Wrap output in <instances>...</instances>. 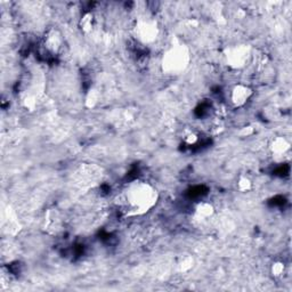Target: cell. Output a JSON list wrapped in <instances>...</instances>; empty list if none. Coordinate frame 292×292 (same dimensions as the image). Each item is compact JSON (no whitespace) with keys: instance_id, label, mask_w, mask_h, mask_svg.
Wrapping results in <instances>:
<instances>
[{"instance_id":"8fae6325","label":"cell","mask_w":292,"mask_h":292,"mask_svg":"<svg viewBox=\"0 0 292 292\" xmlns=\"http://www.w3.org/2000/svg\"><path fill=\"white\" fill-rule=\"evenodd\" d=\"M99 101V92L97 89H89L87 95H86V104L88 108H95Z\"/></svg>"},{"instance_id":"52a82bcc","label":"cell","mask_w":292,"mask_h":292,"mask_svg":"<svg viewBox=\"0 0 292 292\" xmlns=\"http://www.w3.org/2000/svg\"><path fill=\"white\" fill-rule=\"evenodd\" d=\"M290 147H291L290 142L283 136L275 137V138L270 140V152L276 157H282L284 154H287L290 151Z\"/></svg>"},{"instance_id":"9a60e30c","label":"cell","mask_w":292,"mask_h":292,"mask_svg":"<svg viewBox=\"0 0 292 292\" xmlns=\"http://www.w3.org/2000/svg\"><path fill=\"white\" fill-rule=\"evenodd\" d=\"M252 133H253L252 127H245V128H243V129L241 130V135H242L243 137H246V136H250V135H251Z\"/></svg>"},{"instance_id":"7c38bea8","label":"cell","mask_w":292,"mask_h":292,"mask_svg":"<svg viewBox=\"0 0 292 292\" xmlns=\"http://www.w3.org/2000/svg\"><path fill=\"white\" fill-rule=\"evenodd\" d=\"M236 187L240 192H249L252 188V181L249 177L247 176H240L238 181H236Z\"/></svg>"},{"instance_id":"ba28073f","label":"cell","mask_w":292,"mask_h":292,"mask_svg":"<svg viewBox=\"0 0 292 292\" xmlns=\"http://www.w3.org/2000/svg\"><path fill=\"white\" fill-rule=\"evenodd\" d=\"M194 214L199 219H208L212 217V215L215 214V207L212 205V203L207 201H201L195 205L194 208Z\"/></svg>"},{"instance_id":"3957f363","label":"cell","mask_w":292,"mask_h":292,"mask_svg":"<svg viewBox=\"0 0 292 292\" xmlns=\"http://www.w3.org/2000/svg\"><path fill=\"white\" fill-rule=\"evenodd\" d=\"M251 57V49L248 45H235L225 50V60L228 67L242 68L249 63Z\"/></svg>"},{"instance_id":"5b68a950","label":"cell","mask_w":292,"mask_h":292,"mask_svg":"<svg viewBox=\"0 0 292 292\" xmlns=\"http://www.w3.org/2000/svg\"><path fill=\"white\" fill-rule=\"evenodd\" d=\"M252 95L253 90L249 85L236 84L231 89L229 99H231V103L234 108H242V106H245L251 99Z\"/></svg>"},{"instance_id":"30bf717a","label":"cell","mask_w":292,"mask_h":292,"mask_svg":"<svg viewBox=\"0 0 292 292\" xmlns=\"http://www.w3.org/2000/svg\"><path fill=\"white\" fill-rule=\"evenodd\" d=\"M195 260L192 255H183L177 262V269L180 273H187L194 267Z\"/></svg>"},{"instance_id":"8992f818","label":"cell","mask_w":292,"mask_h":292,"mask_svg":"<svg viewBox=\"0 0 292 292\" xmlns=\"http://www.w3.org/2000/svg\"><path fill=\"white\" fill-rule=\"evenodd\" d=\"M45 48L50 53L56 54L60 51L62 48V45H63V38H62V34L58 30L51 29L48 31L45 36V41H44Z\"/></svg>"},{"instance_id":"4fadbf2b","label":"cell","mask_w":292,"mask_h":292,"mask_svg":"<svg viewBox=\"0 0 292 292\" xmlns=\"http://www.w3.org/2000/svg\"><path fill=\"white\" fill-rule=\"evenodd\" d=\"M286 273V265L283 262H274L270 266V274L274 277H281Z\"/></svg>"},{"instance_id":"7a4b0ae2","label":"cell","mask_w":292,"mask_h":292,"mask_svg":"<svg viewBox=\"0 0 292 292\" xmlns=\"http://www.w3.org/2000/svg\"><path fill=\"white\" fill-rule=\"evenodd\" d=\"M191 62V53L187 46L176 44L168 48L161 58V68L168 75H180L186 71Z\"/></svg>"},{"instance_id":"9c48e42d","label":"cell","mask_w":292,"mask_h":292,"mask_svg":"<svg viewBox=\"0 0 292 292\" xmlns=\"http://www.w3.org/2000/svg\"><path fill=\"white\" fill-rule=\"evenodd\" d=\"M79 26L82 32L90 33L95 26V16L92 13H85L79 22Z\"/></svg>"},{"instance_id":"5bb4252c","label":"cell","mask_w":292,"mask_h":292,"mask_svg":"<svg viewBox=\"0 0 292 292\" xmlns=\"http://www.w3.org/2000/svg\"><path fill=\"white\" fill-rule=\"evenodd\" d=\"M181 138H183L184 143L187 144V145H194V144L198 143L199 136L193 130H185Z\"/></svg>"},{"instance_id":"6da1fadb","label":"cell","mask_w":292,"mask_h":292,"mask_svg":"<svg viewBox=\"0 0 292 292\" xmlns=\"http://www.w3.org/2000/svg\"><path fill=\"white\" fill-rule=\"evenodd\" d=\"M123 200L132 214L144 215L157 203L159 193L152 184L144 180H135L123 191Z\"/></svg>"},{"instance_id":"277c9868","label":"cell","mask_w":292,"mask_h":292,"mask_svg":"<svg viewBox=\"0 0 292 292\" xmlns=\"http://www.w3.org/2000/svg\"><path fill=\"white\" fill-rule=\"evenodd\" d=\"M135 38L142 44H152L159 36V27L156 21L150 19L138 20L134 27Z\"/></svg>"}]
</instances>
